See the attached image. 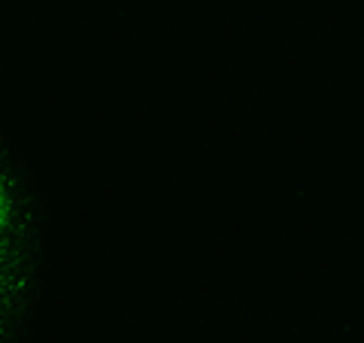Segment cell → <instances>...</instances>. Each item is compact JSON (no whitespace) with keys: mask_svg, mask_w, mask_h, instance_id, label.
<instances>
[{"mask_svg":"<svg viewBox=\"0 0 364 343\" xmlns=\"http://www.w3.org/2000/svg\"><path fill=\"white\" fill-rule=\"evenodd\" d=\"M0 261H55L46 186L9 137H0Z\"/></svg>","mask_w":364,"mask_h":343,"instance_id":"cell-1","label":"cell"},{"mask_svg":"<svg viewBox=\"0 0 364 343\" xmlns=\"http://www.w3.org/2000/svg\"><path fill=\"white\" fill-rule=\"evenodd\" d=\"M0 343H28L25 322L9 319V316H0Z\"/></svg>","mask_w":364,"mask_h":343,"instance_id":"cell-2","label":"cell"}]
</instances>
